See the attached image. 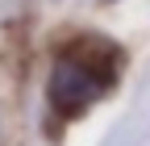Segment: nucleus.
<instances>
[{
	"label": "nucleus",
	"mask_w": 150,
	"mask_h": 146,
	"mask_svg": "<svg viewBox=\"0 0 150 146\" xmlns=\"http://www.w3.org/2000/svg\"><path fill=\"white\" fill-rule=\"evenodd\" d=\"M117 46L104 42V38H75L71 46L59 50L50 71V108L59 117H79L88 113L92 100H100L112 84H117Z\"/></svg>",
	"instance_id": "f257e3e1"
}]
</instances>
